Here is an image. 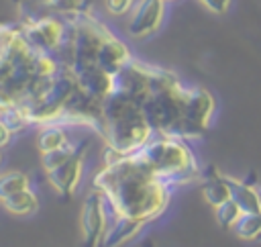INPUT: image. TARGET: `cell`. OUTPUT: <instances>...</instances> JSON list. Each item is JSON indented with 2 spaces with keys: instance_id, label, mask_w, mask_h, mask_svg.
Instances as JSON below:
<instances>
[{
  "instance_id": "e0dca14e",
  "label": "cell",
  "mask_w": 261,
  "mask_h": 247,
  "mask_svg": "<svg viewBox=\"0 0 261 247\" xmlns=\"http://www.w3.org/2000/svg\"><path fill=\"white\" fill-rule=\"evenodd\" d=\"M214 216H216V223L222 227V229H232L237 225V220L243 216V210L241 206L230 198L218 206H214Z\"/></svg>"
},
{
  "instance_id": "6da1fadb",
  "label": "cell",
  "mask_w": 261,
  "mask_h": 247,
  "mask_svg": "<svg viewBox=\"0 0 261 247\" xmlns=\"http://www.w3.org/2000/svg\"><path fill=\"white\" fill-rule=\"evenodd\" d=\"M94 188L100 190L116 212L143 223L161 216L169 204L171 186L161 180L137 155L106 153L104 167L94 176Z\"/></svg>"
},
{
  "instance_id": "30bf717a",
  "label": "cell",
  "mask_w": 261,
  "mask_h": 247,
  "mask_svg": "<svg viewBox=\"0 0 261 247\" xmlns=\"http://www.w3.org/2000/svg\"><path fill=\"white\" fill-rule=\"evenodd\" d=\"M202 194H204L206 202L212 206H218V204L230 200V186H228L226 176L218 174L214 167L208 169V174L202 180Z\"/></svg>"
},
{
  "instance_id": "ac0fdd59",
  "label": "cell",
  "mask_w": 261,
  "mask_h": 247,
  "mask_svg": "<svg viewBox=\"0 0 261 247\" xmlns=\"http://www.w3.org/2000/svg\"><path fill=\"white\" fill-rule=\"evenodd\" d=\"M49 8L61 12V14H67L69 18L71 16H77L82 12H88L84 8V0H45Z\"/></svg>"
},
{
  "instance_id": "8fae6325",
  "label": "cell",
  "mask_w": 261,
  "mask_h": 247,
  "mask_svg": "<svg viewBox=\"0 0 261 247\" xmlns=\"http://www.w3.org/2000/svg\"><path fill=\"white\" fill-rule=\"evenodd\" d=\"M226 180L230 186V198L241 206L243 212H261L257 186H251V184L237 180V178H230V176H226Z\"/></svg>"
},
{
  "instance_id": "5bb4252c",
  "label": "cell",
  "mask_w": 261,
  "mask_h": 247,
  "mask_svg": "<svg viewBox=\"0 0 261 247\" xmlns=\"http://www.w3.org/2000/svg\"><path fill=\"white\" fill-rule=\"evenodd\" d=\"M29 116L27 112L12 102H2V114H0V127H4L6 131H10L12 135H16L18 131H22L29 125Z\"/></svg>"
},
{
  "instance_id": "ffe728a7",
  "label": "cell",
  "mask_w": 261,
  "mask_h": 247,
  "mask_svg": "<svg viewBox=\"0 0 261 247\" xmlns=\"http://www.w3.org/2000/svg\"><path fill=\"white\" fill-rule=\"evenodd\" d=\"M208 10H212L214 14H222V12H226L228 10V6H230V0H200Z\"/></svg>"
},
{
  "instance_id": "9c48e42d",
  "label": "cell",
  "mask_w": 261,
  "mask_h": 247,
  "mask_svg": "<svg viewBox=\"0 0 261 247\" xmlns=\"http://www.w3.org/2000/svg\"><path fill=\"white\" fill-rule=\"evenodd\" d=\"M145 227L143 220L130 218V216H116L114 225L106 231L104 241L100 247H122L124 243H128L141 229Z\"/></svg>"
},
{
  "instance_id": "7c38bea8",
  "label": "cell",
  "mask_w": 261,
  "mask_h": 247,
  "mask_svg": "<svg viewBox=\"0 0 261 247\" xmlns=\"http://www.w3.org/2000/svg\"><path fill=\"white\" fill-rule=\"evenodd\" d=\"M67 145H69L67 135H65L63 127L57 125V122L43 125V129L37 135V147H39L41 153L55 151V149H61V147H67Z\"/></svg>"
},
{
  "instance_id": "277c9868",
  "label": "cell",
  "mask_w": 261,
  "mask_h": 247,
  "mask_svg": "<svg viewBox=\"0 0 261 247\" xmlns=\"http://www.w3.org/2000/svg\"><path fill=\"white\" fill-rule=\"evenodd\" d=\"M88 143L77 145V147H61L55 151L41 153L43 167L47 171V178L51 186L65 198L73 196V192L80 186L82 180V157L86 153Z\"/></svg>"
},
{
  "instance_id": "9a60e30c",
  "label": "cell",
  "mask_w": 261,
  "mask_h": 247,
  "mask_svg": "<svg viewBox=\"0 0 261 247\" xmlns=\"http://www.w3.org/2000/svg\"><path fill=\"white\" fill-rule=\"evenodd\" d=\"M234 235L245 241H261V212H243L232 227Z\"/></svg>"
},
{
  "instance_id": "52a82bcc",
  "label": "cell",
  "mask_w": 261,
  "mask_h": 247,
  "mask_svg": "<svg viewBox=\"0 0 261 247\" xmlns=\"http://www.w3.org/2000/svg\"><path fill=\"white\" fill-rule=\"evenodd\" d=\"M163 14H165V0H139L128 20V35L135 39L153 35L161 27Z\"/></svg>"
},
{
  "instance_id": "7a4b0ae2",
  "label": "cell",
  "mask_w": 261,
  "mask_h": 247,
  "mask_svg": "<svg viewBox=\"0 0 261 247\" xmlns=\"http://www.w3.org/2000/svg\"><path fill=\"white\" fill-rule=\"evenodd\" d=\"M214 112V98L204 88H184L167 69L153 67L145 114L153 131L163 137H200Z\"/></svg>"
},
{
  "instance_id": "d6986e66",
  "label": "cell",
  "mask_w": 261,
  "mask_h": 247,
  "mask_svg": "<svg viewBox=\"0 0 261 247\" xmlns=\"http://www.w3.org/2000/svg\"><path fill=\"white\" fill-rule=\"evenodd\" d=\"M104 6H106V10H108L110 14L122 16V14H126L130 8L137 6V0H104Z\"/></svg>"
},
{
  "instance_id": "44dd1931",
  "label": "cell",
  "mask_w": 261,
  "mask_h": 247,
  "mask_svg": "<svg viewBox=\"0 0 261 247\" xmlns=\"http://www.w3.org/2000/svg\"><path fill=\"white\" fill-rule=\"evenodd\" d=\"M257 192H259V204H261V184L257 186Z\"/></svg>"
},
{
  "instance_id": "8992f818",
  "label": "cell",
  "mask_w": 261,
  "mask_h": 247,
  "mask_svg": "<svg viewBox=\"0 0 261 247\" xmlns=\"http://www.w3.org/2000/svg\"><path fill=\"white\" fill-rule=\"evenodd\" d=\"M22 35L27 43L39 51V53H53L65 45L67 39V27L53 18V16H43L37 20H31L22 27Z\"/></svg>"
},
{
  "instance_id": "ba28073f",
  "label": "cell",
  "mask_w": 261,
  "mask_h": 247,
  "mask_svg": "<svg viewBox=\"0 0 261 247\" xmlns=\"http://www.w3.org/2000/svg\"><path fill=\"white\" fill-rule=\"evenodd\" d=\"M130 59L133 57H130L126 45L118 37H114L112 33L104 39V43H102V47L98 51V65L104 71H108L110 76H116Z\"/></svg>"
},
{
  "instance_id": "7402d4cb",
  "label": "cell",
  "mask_w": 261,
  "mask_h": 247,
  "mask_svg": "<svg viewBox=\"0 0 261 247\" xmlns=\"http://www.w3.org/2000/svg\"><path fill=\"white\" fill-rule=\"evenodd\" d=\"M147 247H155V245H151V243H149V245H147Z\"/></svg>"
},
{
  "instance_id": "603a6c76",
  "label": "cell",
  "mask_w": 261,
  "mask_h": 247,
  "mask_svg": "<svg viewBox=\"0 0 261 247\" xmlns=\"http://www.w3.org/2000/svg\"><path fill=\"white\" fill-rule=\"evenodd\" d=\"M165 2H171V0H165Z\"/></svg>"
},
{
  "instance_id": "5b68a950",
  "label": "cell",
  "mask_w": 261,
  "mask_h": 247,
  "mask_svg": "<svg viewBox=\"0 0 261 247\" xmlns=\"http://www.w3.org/2000/svg\"><path fill=\"white\" fill-rule=\"evenodd\" d=\"M80 225H82V245L84 247H100L106 235V198L100 190L88 192L82 214H80Z\"/></svg>"
},
{
  "instance_id": "2e32d148",
  "label": "cell",
  "mask_w": 261,
  "mask_h": 247,
  "mask_svg": "<svg viewBox=\"0 0 261 247\" xmlns=\"http://www.w3.org/2000/svg\"><path fill=\"white\" fill-rule=\"evenodd\" d=\"M31 184H29V178L22 174V171H16V169H10L6 174H2L0 178V196H10V194H16V192H22V190H29Z\"/></svg>"
},
{
  "instance_id": "4fadbf2b",
  "label": "cell",
  "mask_w": 261,
  "mask_h": 247,
  "mask_svg": "<svg viewBox=\"0 0 261 247\" xmlns=\"http://www.w3.org/2000/svg\"><path fill=\"white\" fill-rule=\"evenodd\" d=\"M2 206L8 212H12V214H31V212L37 210L39 200H37V194L29 188V190H22V192L4 196L2 198Z\"/></svg>"
},
{
  "instance_id": "3957f363",
  "label": "cell",
  "mask_w": 261,
  "mask_h": 247,
  "mask_svg": "<svg viewBox=\"0 0 261 247\" xmlns=\"http://www.w3.org/2000/svg\"><path fill=\"white\" fill-rule=\"evenodd\" d=\"M137 155L169 186H186L200 174L198 161L184 139L161 135L159 139H151L143 149L137 151Z\"/></svg>"
}]
</instances>
